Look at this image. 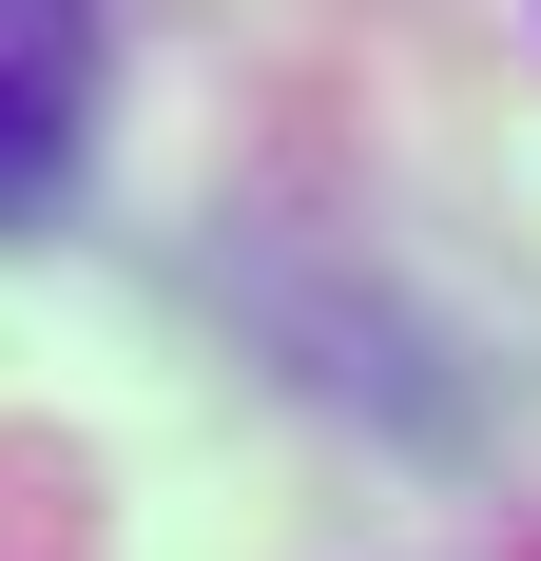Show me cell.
<instances>
[{
  "label": "cell",
  "instance_id": "6da1fadb",
  "mask_svg": "<svg viewBox=\"0 0 541 561\" xmlns=\"http://www.w3.org/2000/svg\"><path fill=\"white\" fill-rule=\"evenodd\" d=\"M97 136V0H0V232L78 194Z\"/></svg>",
  "mask_w": 541,
  "mask_h": 561
}]
</instances>
